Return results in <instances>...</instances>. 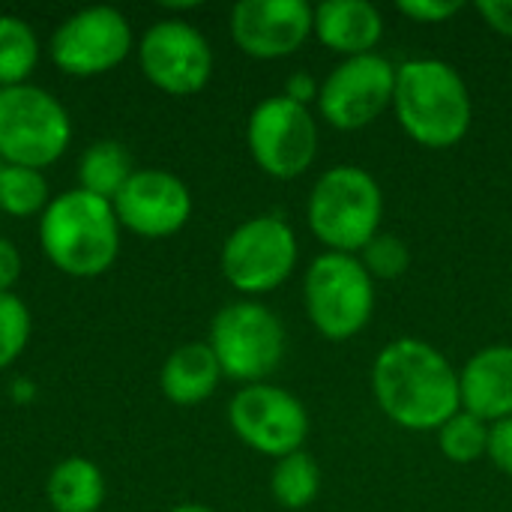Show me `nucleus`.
Returning a JSON list of instances; mask_svg holds the SVG:
<instances>
[{
  "label": "nucleus",
  "mask_w": 512,
  "mask_h": 512,
  "mask_svg": "<svg viewBox=\"0 0 512 512\" xmlns=\"http://www.w3.org/2000/svg\"><path fill=\"white\" fill-rule=\"evenodd\" d=\"M357 258H360V264L366 267V273L372 279H384V282H393V279L405 276L408 267H411L408 243L399 234H387V231H378L363 246V252Z\"/></svg>",
  "instance_id": "nucleus-25"
},
{
  "label": "nucleus",
  "mask_w": 512,
  "mask_h": 512,
  "mask_svg": "<svg viewBox=\"0 0 512 512\" xmlns=\"http://www.w3.org/2000/svg\"><path fill=\"white\" fill-rule=\"evenodd\" d=\"M21 279V252L12 240L0 237V294H12Z\"/></svg>",
  "instance_id": "nucleus-30"
},
{
  "label": "nucleus",
  "mask_w": 512,
  "mask_h": 512,
  "mask_svg": "<svg viewBox=\"0 0 512 512\" xmlns=\"http://www.w3.org/2000/svg\"><path fill=\"white\" fill-rule=\"evenodd\" d=\"M48 51L60 72L93 78L126 60L132 51V27L114 6H87L57 24Z\"/></svg>",
  "instance_id": "nucleus-10"
},
{
  "label": "nucleus",
  "mask_w": 512,
  "mask_h": 512,
  "mask_svg": "<svg viewBox=\"0 0 512 512\" xmlns=\"http://www.w3.org/2000/svg\"><path fill=\"white\" fill-rule=\"evenodd\" d=\"M246 144L264 174L294 180L306 174L318 156V120L306 105L285 96H270L252 108Z\"/></svg>",
  "instance_id": "nucleus-9"
},
{
  "label": "nucleus",
  "mask_w": 512,
  "mask_h": 512,
  "mask_svg": "<svg viewBox=\"0 0 512 512\" xmlns=\"http://www.w3.org/2000/svg\"><path fill=\"white\" fill-rule=\"evenodd\" d=\"M462 408L480 420L501 423L512 417V345L477 351L459 372Z\"/></svg>",
  "instance_id": "nucleus-16"
},
{
  "label": "nucleus",
  "mask_w": 512,
  "mask_h": 512,
  "mask_svg": "<svg viewBox=\"0 0 512 512\" xmlns=\"http://www.w3.org/2000/svg\"><path fill=\"white\" fill-rule=\"evenodd\" d=\"M489 432H492V426L486 420H480L462 408L438 429V447L450 462L474 465L483 456H489Z\"/></svg>",
  "instance_id": "nucleus-24"
},
{
  "label": "nucleus",
  "mask_w": 512,
  "mask_h": 512,
  "mask_svg": "<svg viewBox=\"0 0 512 512\" xmlns=\"http://www.w3.org/2000/svg\"><path fill=\"white\" fill-rule=\"evenodd\" d=\"M477 12L495 33L512 39V0H480Z\"/></svg>",
  "instance_id": "nucleus-31"
},
{
  "label": "nucleus",
  "mask_w": 512,
  "mask_h": 512,
  "mask_svg": "<svg viewBox=\"0 0 512 512\" xmlns=\"http://www.w3.org/2000/svg\"><path fill=\"white\" fill-rule=\"evenodd\" d=\"M144 78L168 96L201 93L213 75L207 36L183 18H162L147 27L138 48Z\"/></svg>",
  "instance_id": "nucleus-13"
},
{
  "label": "nucleus",
  "mask_w": 512,
  "mask_h": 512,
  "mask_svg": "<svg viewBox=\"0 0 512 512\" xmlns=\"http://www.w3.org/2000/svg\"><path fill=\"white\" fill-rule=\"evenodd\" d=\"M393 108L405 135L429 150L456 147L474 120L465 78L456 66L435 57H417L396 66Z\"/></svg>",
  "instance_id": "nucleus-2"
},
{
  "label": "nucleus",
  "mask_w": 512,
  "mask_h": 512,
  "mask_svg": "<svg viewBox=\"0 0 512 512\" xmlns=\"http://www.w3.org/2000/svg\"><path fill=\"white\" fill-rule=\"evenodd\" d=\"M30 339V312L21 297L0 294V372L9 369Z\"/></svg>",
  "instance_id": "nucleus-26"
},
{
  "label": "nucleus",
  "mask_w": 512,
  "mask_h": 512,
  "mask_svg": "<svg viewBox=\"0 0 512 512\" xmlns=\"http://www.w3.org/2000/svg\"><path fill=\"white\" fill-rule=\"evenodd\" d=\"M396 93V66L381 54H363L342 60L318 93L321 117L339 132H357L375 123Z\"/></svg>",
  "instance_id": "nucleus-11"
},
{
  "label": "nucleus",
  "mask_w": 512,
  "mask_h": 512,
  "mask_svg": "<svg viewBox=\"0 0 512 512\" xmlns=\"http://www.w3.org/2000/svg\"><path fill=\"white\" fill-rule=\"evenodd\" d=\"M114 213L123 228L138 237L162 240L177 231L192 216V192L189 186L162 168H138L123 192L114 198Z\"/></svg>",
  "instance_id": "nucleus-14"
},
{
  "label": "nucleus",
  "mask_w": 512,
  "mask_h": 512,
  "mask_svg": "<svg viewBox=\"0 0 512 512\" xmlns=\"http://www.w3.org/2000/svg\"><path fill=\"white\" fill-rule=\"evenodd\" d=\"M45 258L66 276L93 279L114 267L120 255V222L111 201L84 189H69L39 216Z\"/></svg>",
  "instance_id": "nucleus-3"
},
{
  "label": "nucleus",
  "mask_w": 512,
  "mask_h": 512,
  "mask_svg": "<svg viewBox=\"0 0 512 512\" xmlns=\"http://www.w3.org/2000/svg\"><path fill=\"white\" fill-rule=\"evenodd\" d=\"M318 93H321V84H318V78L312 75V72H306V69H300V72H291L288 75V81H285V99H291V102H297V105H312V102H318Z\"/></svg>",
  "instance_id": "nucleus-29"
},
{
  "label": "nucleus",
  "mask_w": 512,
  "mask_h": 512,
  "mask_svg": "<svg viewBox=\"0 0 512 512\" xmlns=\"http://www.w3.org/2000/svg\"><path fill=\"white\" fill-rule=\"evenodd\" d=\"M312 33L330 51L348 57L372 54V48L384 36V18L378 6L366 0H324L315 6Z\"/></svg>",
  "instance_id": "nucleus-17"
},
{
  "label": "nucleus",
  "mask_w": 512,
  "mask_h": 512,
  "mask_svg": "<svg viewBox=\"0 0 512 512\" xmlns=\"http://www.w3.org/2000/svg\"><path fill=\"white\" fill-rule=\"evenodd\" d=\"M297 255V234L282 216H252L228 234L222 246V276L240 294H270L294 273Z\"/></svg>",
  "instance_id": "nucleus-8"
},
{
  "label": "nucleus",
  "mask_w": 512,
  "mask_h": 512,
  "mask_svg": "<svg viewBox=\"0 0 512 512\" xmlns=\"http://www.w3.org/2000/svg\"><path fill=\"white\" fill-rule=\"evenodd\" d=\"M0 168H3V159H0Z\"/></svg>",
  "instance_id": "nucleus-33"
},
{
  "label": "nucleus",
  "mask_w": 512,
  "mask_h": 512,
  "mask_svg": "<svg viewBox=\"0 0 512 512\" xmlns=\"http://www.w3.org/2000/svg\"><path fill=\"white\" fill-rule=\"evenodd\" d=\"M309 228L327 252L360 255L381 231L384 192L378 180L357 165L327 168L309 195Z\"/></svg>",
  "instance_id": "nucleus-4"
},
{
  "label": "nucleus",
  "mask_w": 512,
  "mask_h": 512,
  "mask_svg": "<svg viewBox=\"0 0 512 512\" xmlns=\"http://www.w3.org/2000/svg\"><path fill=\"white\" fill-rule=\"evenodd\" d=\"M51 204V189L42 171L24 165H3L0 168V210L6 216H42Z\"/></svg>",
  "instance_id": "nucleus-23"
},
{
  "label": "nucleus",
  "mask_w": 512,
  "mask_h": 512,
  "mask_svg": "<svg viewBox=\"0 0 512 512\" xmlns=\"http://www.w3.org/2000/svg\"><path fill=\"white\" fill-rule=\"evenodd\" d=\"M132 174H135V168H132L129 150L120 141L102 138V141L90 144L81 153V162H78V189H84V192H90V195L114 204V198L123 192V186L129 183Z\"/></svg>",
  "instance_id": "nucleus-20"
},
{
  "label": "nucleus",
  "mask_w": 512,
  "mask_h": 512,
  "mask_svg": "<svg viewBox=\"0 0 512 512\" xmlns=\"http://www.w3.org/2000/svg\"><path fill=\"white\" fill-rule=\"evenodd\" d=\"M372 393L387 420L411 432H438L462 411L459 372L423 339H396L372 363Z\"/></svg>",
  "instance_id": "nucleus-1"
},
{
  "label": "nucleus",
  "mask_w": 512,
  "mask_h": 512,
  "mask_svg": "<svg viewBox=\"0 0 512 512\" xmlns=\"http://www.w3.org/2000/svg\"><path fill=\"white\" fill-rule=\"evenodd\" d=\"M315 6L306 0H240L231 9V39L255 60L294 54L312 36Z\"/></svg>",
  "instance_id": "nucleus-15"
},
{
  "label": "nucleus",
  "mask_w": 512,
  "mask_h": 512,
  "mask_svg": "<svg viewBox=\"0 0 512 512\" xmlns=\"http://www.w3.org/2000/svg\"><path fill=\"white\" fill-rule=\"evenodd\" d=\"M225 378L240 384H264L288 348L282 321L255 300H240L216 312L207 342Z\"/></svg>",
  "instance_id": "nucleus-7"
},
{
  "label": "nucleus",
  "mask_w": 512,
  "mask_h": 512,
  "mask_svg": "<svg viewBox=\"0 0 512 512\" xmlns=\"http://www.w3.org/2000/svg\"><path fill=\"white\" fill-rule=\"evenodd\" d=\"M303 300L312 327L330 342L360 336L375 312V279L357 255L324 252L303 279Z\"/></svg>",
  "instance_id": "nucleus-5"
},
{
  "label": "nucleus",
  "mask_w": 512,
  "mask_h": 512,
  "mask_svg": "<svg viewBox=\"0 0 512 512\" xmlns=\"http://www.w3.org/2000/svg\"><path fill=\"white\" fill-rule=\"evenodd\" d=\"M39 63V39L18 15H0V90L21 87Z\"/></svg>",
  "instance_id": "nucleus-22"
},
{
  "label": "nucleus",
  "mask_w": 512,
  "mask_h": 512,
  "mask_svg": "<svg viewBox=\"0 0 512 512\" xmlns=\"http://www.w3.org/2000/svg\"><path fill=\"white\" fill-rule=\"evenodd\" d=\"M465 9L462 0H402L399 12L417 24H444Z\"/></svg>",
  "instance_id": "nucleus-27"
},
{
  "label": "nucleus",
  "mask_w": 512,
  "mask_h": 512,
  "mask_svg": "<svg viewBox=\"0 0 512 512\" xmlns=\"http://www.w3.org/2000/svg\"><path fill=\"white\" fill-rule=\"evenodd\" d=\"M45 498L54 512H99L105 501V477L90 459L69 456L48 474Z\"/></svg>",
  "instance_id": "nucleus-19"
},
{
  "label": "nucleus",
  "mask_w": 512,
  "mask_h": 512,
  "mask_svg": "<svg viewBox=\"0 0 512 512\" xmlns=\"http://www.w3.org/2000/svg\"><path fill=\"white\" fill-rule=\"evenodd\" d=\"M72 138L69 111L57 96L36 84L0 90V159L3 165L48 168Z\"/></svg>",
  "instance_id": "nucleus-6"
},
{
  "label": "nucleus",
  "mask_w": 512,
  "mask_h": 512,
  "mask_svg": "<svg viewBox=\"0 0 512 512\" xmlns=\"http://www.w3.org/2000/svg\"><path fill=\"white\" fill-rule=\"evenodd\" d=\"M489 459L495 462V468L501 474L512 477V417L510 420H501V423H492V432H489Z\"/></svg>",
  "instance_id": "nucleus-28"
},
{
  "label": "nucleus",
  "mask_w": 512,
  "mask_h": 512,
  "mask_svg": "<svg viewBox=\"0 0 512 512\" xmlns=\"http://www.w3.org/2000/svg\"><path fill=\"white\" fill-rule=\"evenodd\" d=\"M234 435L261 456H291L303 450L309 435V414L303 402L273 384L240 387L228 405Z\"/></svg>",
  "instance_id": "nucleus-12"
},
{
  "label": "nucleus",
  "mask_w": 512,
  "mask_h": 512,
  "mask_svg": "<svg viewBox=\"0 0 512 512\" xmlns=\"http://www.w3.org/2000/svg\"><path fill=\"white\" fill-rule=\"evenodd\" d=\"M222 378L225 375L219 369L213 348L207 342H189L171 351V357L159 372V387L168 402L180 408H192L210 399Z\"/></svg>",
  "instance_id": "nucleus-18"
},
{
  "label": "nucleus",
  "mask_w": 512,
  "mask_h": 512,
  "mask_svg": "<svg viewBox=\"0 0 512 512\" xmlns=\"http://www.w3.org/2000/svg\"><path fill=\"white\" fill-rule=\"evenodd\" d=\"M168 512H216L213 507H204V504H180V507H174V510Z\"/></svg>",
  "instance_id": "nucleus-32"
},
{
  "label": "nucleus",
  "mask_w": 512,
  "mask_h": 512,
  "mask_svg": "<svg viewBox=\"0 0 512 512\" xmlns=\"http://www.w3.org/2000/svg\"><path fill=\"white\" fill-rule=\"evenodd\" d=\"M270 492L279 507L306 510L321 492V465L306 450L276 459L273 474H270Z\"/></svg>",
  "instance_id": "nucleus-21"
}]
</instances>
